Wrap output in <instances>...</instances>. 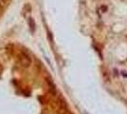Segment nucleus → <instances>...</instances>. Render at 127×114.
<instances>
[{
	"mask_svg": "<svg viewBox=\"0 0 127 114\" xmlns=\"http://www.w3.org/2000/svg\"><path fill=\"white\" fill-rule=\"evenodd\" d=\"M20 63L24 68H28L31 65V59L28 55H26L25 53H22L20 56Z\"/></svg>",
	"mask_w": 127,
	"mask_h": 114,
	"instance_id": "1",
	"label": "nucleus"
},
{
	"mask_svg": "<svg viewBox=\"0 0 127 114\" xmlns=\"http://www.w3.org/2000/svg\"><path fill=\"white\" fill-rule=\"evenodd\" d=\"M48 86H49V89H50V91L54 94V93L56 92V89H55V87H54L53 83L50 81V80H48Z\"/></svg>",
	"mask_w": 127,
	"mask_h": 114,
	"instance_id": "2",
	"label": "nucleus"
}]
</instances>
